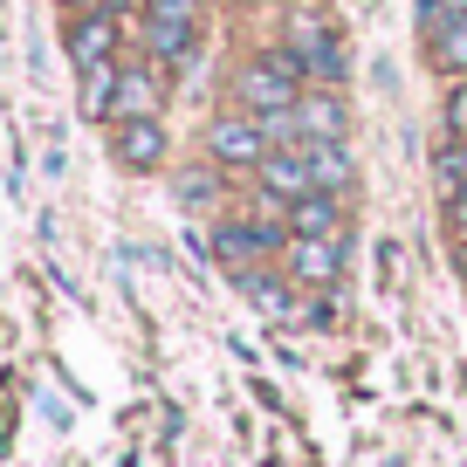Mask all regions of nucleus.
Here are the masks:
<instances>
[{"label": "nucleus", "instance_id": "obj_14", "mask_svg": "<svg viewBox=\"0 0 467 467\" xmlns=\"http://www.w3.org/2000/svg\"><path fill=\"white\" fill-rule=\"evenodd\" d=\"M172 192H179V206H186V213H213L227 186H220V165H213V172H206V165H192V172L172 179Z\"/></svg>", "mask_w": 467, "mask_h": 467}, {"label": "nucleus", "instance_id": "obj_8", "mask_svg": "<svg viewBox=\"0 0 467 467\" xmlns=\"http://www.w3.org/2000/svg\"><path fill=\"white\" fill-rule=\"evenodd\" d=\"M426 56L440 76H467V0H447L440 21L426 28Z\"/></svg>", "mask_w": 467, "mask_h": 467}, {"label": "nucleus", "instance_id": "obj_7", "mask_svg": "<svg viewBox=\"0 0 467 467\" xmlns=\"http://www.w3.org/2000/svg\"><path fill=\"white\" fill-rule=\"evenodd\" d=\"M165 89H172L165 62H124V76H117V103H110V124H124V117H165Z\"/></svg>", "mask_w": 467, "mask_h": 467}, {"label": "nucleus", "instance_id": "obj_19", "mask_svg": "<svg viewBox=\"0 0 467 467\" xmlns=\"http://www.w3.org/2000/svg\"><path fill=\"white\" fill-rule=\"evenodd\" d=\"M447 234H453V241H467V192H453V200H447Z\"/></svg>", "mask_w": 467, "mask_h": 467}, {"label": "nucleus", "instance_id": "obj_1", "mask_svg": "<svg viewBox=\"0 0 467 467\" xmlns=\"http://www.w3.org/2000/svg\"><path fill=\"white\" fill-rule=\"evenodd\" d=\"M206 165H220V172H254V165L268 159V131H262V117H248V110H220V117H206Z\"/></svg>", "mask_w": 467, "mask_h": 467}, {"label": "nucleus", "instance_id": "obj_15", "mask_svg": "<svg viewBox=\"0 0 467 467\" xmlns=\"http://www.w3.org/2000/svg\"><path fill=\"white\" fill-rule=\"evenodd\" d=\"M241 289H248V303L262 309V317H296V296H289V282H282V275L248 268V275H241Z\"/></svg>", "mask_w": 467, "mask_h": 467}, {"label": "nucleus", "instance_id": "obj_16", "mask_svg": "<svg viewBox=\"0 0 467 467\" xmlns=\"http://www.w3.org/2000/svg\"><path fill=\"white\" fill-rule=\"evenodd\" d=\"M433 186H440V200L467 192V138H447V145L433 151Z\"/></svg>", "mask_w": 467, "mask_h": 467}, {"label": "nucleus", "instance_id": "obj_5", "mask_svg": "<svg viewBox=\"0 0 467 467\" xmlns=\"http://www.w3.org/2000/svg\"><path fill=\"white\" fill-rule=\"evenodd\" d=\"M165 151H172L165 117H124V124H110V159L124 165V172H159Z\"/></svg>", "mask_w": 467, "mask_h": 467}, {"label": "nucleus", "instance_id": "obj_21", "mask_svg": "<svg viewBox=\"0 0 467 467\" xmlns=\"http://www.w3.org/2000/svg\"><path fill=\"white\" fill-rule=\"evenodd\" d=\"M117 7H145V0H117Z\"/></svg>", "mask_w": 467, "mask_h": 467}, {"label": "nucleus", "instance_id": "obj_9", "mask_svg": "<svg viewBox=\"0 0 467 467\" xmlns=\"http://www.w3.org/2000/svg\"><path fill=\"white\" fill-rule=\"evenodd\" d=\"M296 124H303V145H309V138H344V131H350V110H344V97H337V89L309 83L303 97H296Z\"/></svg>", "mask_w": 467, "mask_h": 467}, {"label": "nucleus", "instance_id": "obj_18", "mask_svg": "<svg viewBox=\"0 0 467 467\" xmlns=\"http://www.w3.org/2000/svg\"><path fill=\"white\" fill-rule=\"evenodd\" d=\"M200 7L206 0H145V15H159V21H200Z\"/></svg>", "mask_w": 467, "mask_h": 467}, {"label": "nucleus", "instance_id": "obj_12", "mask_svg": "<svg viewBox=\"0 0 467 467\" xmlns=\"http://www.w3.org/2000/svg\"><path fill=\"white\" fill-rule=\"evenodd\" d=\"M145 48H151V62L179 69V62H192V48H200V21H159V15H145Z\"/></svg>", "mask_w": 467, "mask_h": 467}, {"label": "nucleus", "instance_id": "obj_11", "mask_svg": "<svg viewBox=\"0 0 467 467\" xmlns=\"http://www.w3.org/2000/svg\"><path fill=\"white\" fill-rule=\"evenodd\" d=\"M303 159H309L317 192H350V186H358V165H350V145H344V138H309Z\"/></svg>", "mask_w": 467, "mask_h": 467}, {"label": "nucleus", "instance_id": "obj_2", "mask_svg": "<svg viewBox=\"0 0 467 467\" xmlns=\"http://www.w3.org/2000/svg\"><path fill=\"white\" fill-rule=\"evenodd\" d=\"M289 248V234L282 227H262V220H220L213 227V262L234 268V275H248V268H262L268 254Z\"/></svg>", "mask_w": 467, "mask_h": 467}, {"label": "nucleus", "instance_id": "obj_22", "mask_svg": "<svg viewBox=\"0 0 467 467\" xmlns=\"http://www.w3.org/2000/svg\"><path fill=\"white\" fill-rule=\"evenodd\" d=\"M241 7H262V0H241Z\"/></svg>", "mask_w": 467, "mask_h": 467}, {"label": "nucleus", "instance_id": "obj_20", "mask_svg": "<svg viewBox=\"0 0 467 467\" xmlns=\"http://www.w3.org/2000/svg\"><path fill=\"white\" fill-rule=\"evenodd\" d=\"M453 268H461V282H467V241H453Z\"/></svg>", "mask_w": 467, "mask_h": 467}, {"label": "nucleus", "instance_id": "obj_17", "mask_svg": "<svg viewBox=\"0 0 467 467\" xmlns=\"http://www.w3.org/2000/svg\"><path fill=\"white\" fill-rule=\"evenodd\" d=\"M440 117H447V138H467V76L447 83V110H440Z\"/></svg>", "mask_w": 467, "mask_h": 467}, {"label": "nucleus", "instance_id": "obj_3", "mask_svg": "<svg viewBox=\"0 0 467 467\" xmlns=\"http://www.w3.org/2000/svg\"><path fill=\"white\" fill-rule=\"evenodd\" d=\"M117 42H124V21H117L110 7H76V15H69V35H62L76 76L97 69V62H117Z\"/></svg>", "mask_w": 467, "mask_h": 467}, {"label": "nucleus", "instance_id": "obj_13", "mask_svg": "<svg viewBox=\"0 0 467 467\" xmlns=\"http://www.w3.org/2000/svg\"><path fill=\"white\" fill-rule=\"evenodd\" d=\"M117 76H124V62H97V69H83V89H76V110L89 117V124H103L117 103Z\"/></svg>", "mask_w": 467, "mask_h": 467}, {"label": "nucleus", "instance_id": "obj_6", "mask_svg": "<svg viewBox=\"0 0 467 467\" xmlns=\"http://www.w3.org/2000/svg\"><path fill=\"white\" fill-rule=\"evenodd\" d=\"M282 268H289L296 289H337V275H344V234H337V241H309V234H289V248H282Z\"/></svg>", "mask_w": 467, "mask_h": 467}, {"label": "nucleus", "instance_id": "obj_4", "mask_svg": "<svg viewBox=\"0 0 467 467\" xmlns=\"http://www.w3.org/2000/svg\"><path fill=\"white\" fill-rule=\"evenodd\" d=\"M254 192H262L275 213H289L303 192H317V179H309V159H303V145H282V151H268L262 165H254Z\"/></svg>", "mask_w": 467, "mask_h": 467}, {"label": "nucleus", "instance_id": "obj_10", "mask_svg": "<svg viewBox=\"0 0 467 467\" xmlns=\"http://www.w3.org/2000/svg\"><path fill=\"white\" fill-rule=\"evenodd\" d=\"M289 234H309V241H337L344 234V192H303V200L289 206Z\"/></svg>", "mask_w": 467, "mask_h": 467}]
</instances>
